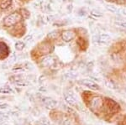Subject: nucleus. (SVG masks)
Here are the masks:
<instances>
[{
    "label": "nucleus",
    "instance_id": "nucleus-1",
    "mask_svg": "<svg viewBox=\"0 0 126 125\" xmlns=\"http://www.w3.org/2000/svg\"><path fill=\"white\" fill-rule=\"evenodd\" d=\"M22 16L19 13H17V12H15V13H12L11 14L8 15L7 17L4 19V21H3V24H4L5 26L7 27H10V26H13L16 25L17 23L21 20Z\"/></svg>",
    "mask_w": 126,
    "mask_h": 125
},
{
    "label": "nucleus",
    "instance_id": "nucleus-2",
    "mask_svg": "<svg viewBox=\"0 0 126 125\" xmlns=\"http://www.w3.org/2000/svg\"><path fill=\"white\" fill-rule=\"evenodd\" d=\"M110 36L107 34L95 35L93 36V43L95 45H105L110 41Z\"/></svg>",
    "mask_w": 126,
    "mask_h": 125
},
{
    "label": "nucleus",
    "instance_id": "nucleus-3",
    "mask_svg": "<svg viewBox=\"0 0 126 125\" xmlns=\"http://www.w3.org/2000/svg\"><path fill=\"white\" fill-rule=\"evenodd\" d=\"M75 35H76V34H75V32L73 31V30L67 29V30H64V31L62 32V38L65 42L68 43V42H70L71 40H72L74 39Z\"/></svg>",
    "mask_w": 126,
    "mask_h": 125
},
{
    "label": "nucleus",
    "instance_id": "nucleus-4",
    "mask_svg": "<svg viewBox=\"0 0 126 125\" xmlns=\"http://www.w3.org/2000/svg\"><path fill=\"white\" fill-rule=\"evenodd\" d=\"M91 106L93 108H100L103 106V100L100 97H95L91 101Z\"/></svg>",
    "mask_w": 126,
    "mask_h": 125
},
{
    "label": "nucleus",
    "instance_id": "nucleus-5",
    "mask_svg": "<svg viewBox=\"0 0 126 125\" xmlns=\"http://www.w3.org/2000/svg\"><path fill=\"white\" fill-rule=\"evenodd\" d=\"M81 82H82L84 86H86L88 88H91V89H93V90H97L99 88V86H97L94 82H93V81H91V80L84 79V80H82Z\"/></svg>",
    "mask_w": 126,
    "mask_h": 125
},
{
    "label": "nucleus",
    "instance_id": "nucleus-6",
    "mask_svg": "<svg viewBox=\"0 0 126 125\" xmlns=\"http://www.w3.org/2000/svg\"><path fill=\"white\" fill-rule=\"evenodd\" d=\"M9 54V49L5 44L0 43V59L5 58Z\"/></svg>",
    "mask_w": 126,
    "mask_h": 125
},
{
    "label": "nucleus",
    "instance_id": "nucleus-7",
    "mask_svg": "<svg viewBox=\"0 0 126 125\" xmlns=\"http://www.w3.org/2000/svg\"><path fill=\"white\" fill-rule=\"evenodd\" d=\"M65 98H66V102L70 104V105L75 106L77 104L76 98L74 97V96H73L72 94H66V95H65Z\"/></svg>",
    "mask_w": 126,
    "mask_h": 125
},
{
    "label": "nucleus",
    "instance_id": "nucleus-8",
    "mask_svg": "<svg viewBox=\"0 0 126 125\" xmlns=\"http://www.w3.org/2000/svg\"><path fill=\"white\" fill-rule=\"evenodd\" d=\"M12 0H3L2 3H0V8L1 9H7L11 6Z\"/></svg>",
    "mask_w": 126,
    "mask_h": 125
},
{
    "label": "nucleus",
    "instance_id": "nucleus-9",
    "mask_svg": "<svg viewBox=\"0 0 126 125\" xmlns=\"http://www.w3.org/2000/svg\"><path fill=\"white\" fill-rule=\"evenodd\" d=\"M19 12H20V14H21V16L24 18V19H29V18H30V14L26 9H21L19 10Z\"/></svg>",
    "mask_w": 126,
    "mask_h": 125
},
{
    "label": "nucleus",
    "instance_id": "nucleus-10",
    "mask_svg": "<svg viewBox=\"0 0 126 125\" xmlns=\"http://www.w3.org/2000/svg\"><path fill=\"white\" fill-rule=\"evenodd\" d=\"M77 44L79 47H81L82 49H85L86 48V44H85V40L82 37L78 38V40H77Z\"/></svg>",
    "mask_w": 126,
    "mask_h": 125
},
{
    "label": "nucleus",
    "instance_id": "nucleus-11",
    "mask_svg": "<svg viewBox=\"0 0 126 125\" xmlns=\"http://www.w3.org/2000/svg\"><path fill=\"white\" fill-rule=\"evenodd\" d=\"M90 14L93 16V17L95 18H100L103 16V14L101 13V12L97 11V10H95V9H92L90 11Z\"/></svg>",
    "mask_w": 126,
    "mask_h": 125
},
{
    "label": "nucleus",
    "instance_id": "nucleus-12",
    "mask_svg": "<svg viewBox=\"0 0 126 125\" xmlns=\"http://www.w3.org/2000/svg\"><path fill=\"white\" fill-rule=\"evenodd\" d=\"M105 9H106L108 11L111 12V13H117L118 9H116V7H114L113 5H110V4H107L105 6Z\"/></svg>",
    "mask_w": 126,
    "mask_h": 125
},
{
    "label": "nucleus",
    "instance_id": "nucleus-13",
    "mask_svg": "<svg viewBox=\"0 0 126 125\" xmlns=\"http://www.w3.org/2000/svg\"><path fill=\"white\" fill-rule=\"evenodd\" d=\"M24 48V43L22 41H18L15 43V49L17 50H22Z\"/></svg>",
    "mask_w": 126,
    "mask_h": 125
},
{
    "label": "nucleus",
    "instance_id": "nucleus-14",
    "mask_svg": "<svg viewBox=\"0 0 126 125\" xmlns=\"http://www.w3.org/2000/svg\"><path fill=\"white\" fill-rule=\"evenodd\" d=\"M114 25H116V26H119V27L125 28V29H126V22H124V21H115L114 22Z\"/></svg>",
    "mask_w": 126,
    "mask_h": 125
},
{
    "label": "nucleus",
    "instance_id": "nucleus-15",
    "mask_svg": "<svg viewBox=\"0 0 126 125\" xmlns=\"http://www.w3.org/2000/svg\"><path fill=\"white\" fill-rule=\"evenodd\" d=\"M57 33H56V31H54V32H51V33H50V35H49V38H50V39H55V38H56L57 37Z\"/></svg>",
    "mask_w": 126,
    "mask_h": 125
},
{
    "label": "nucleus",
    "instance_id": "nucleus-16",
    "mask_svg": "<svg viewBox=\"0 0 126 125\" xmlns=\"http://www.w3.org/2000/svg\"><path fill=\"white\" fill-rule=\"evenodd\" d=\"M118 11L120 13V14L121 15H123V16H125L126 17V8L125 9H119Z\"/></svg>",
    "mask_w": 126,
    "mask_h": 125
},
{
    "label": "nucleus",
    "instance_id": "nucleus-17",
    "mask_svg": "<svg viewBox=\"0 0 126 125\" xmlns=\"http://www.w3.org/2000/svg\"><path fill=\"white\" fill-rule=\"evenodd\" d=\"M116 3L119 5H125L126 4V0H116Z\"/></svg>",
    "mask_w": 126,
    "mask_h": 125
},
{
    "label": "nucleus",
    "instance_id": "nucleus-18",
    "mask_svg": "<svg viewBox=\"0 0 126 125\" xmlns=\"http://www.w3.org/2000/svg\"><path fill=\"white\" fill-rule=\"evenodd\" d=\"M107 86H109V88H114V86L113 85V83H112L110 81H108L107 82Z\"/></svg>",
    "mask_w": 126,
    "mask_h": 125
},
{
    "label": "nucleus",
    "instance_id": "nucleus-19",
    "mask_svg": "<svg viewBox=\"0 0 126 125\" xmlns=\"http://www.w3.org/2000/svg\"><path fill=\"white\" fill-rule=\"evenodd\" d=\"M32 39V35H28L27 37L24 38V40H26V41H30V40Z\"/></svg>",
    "mask_w": 126,
    "mask_h": 125
},
{
    "label": "nucleus",
    "instance_id": "nucleus-20",
    "mask_svg": "<svg viewBox=\"0 0 126 125\" xmlns=\"http://www.w3.org/2000/svg\"><path fill=\"white\" fill-rule=\"evenodd\" d=\"M64 125H71V121H70V120H66V121H65Z\"/></svg>",
    "mask_w": 126,
    "mask_h": 125
},
{
    "label": "nucleus",
    "instance_id": "nucleus-21",
    "mask_svg": "<svg viewBox=\"0 0 126 125\" xmlns=\"http://www.w3.org/2000/svg\"><path fill=\"white\" fill-rule=\"evenodd\" d=\"M104 1H106V2H109H109H112V1H113V0H104Z\"/></svg>",
    "mask_w": 126,
    "mask_h": 125
},
{
    "label": "nucleus",
    "instance_id": "nucleus-22",
    "mask_svg": "<svg viewBox=\"0 0 126 125\" xmlns=\"http://www.w3.org/2000/svg\"><path fill=\"white\" fill-rule=\"evenodd\" d=\"M125 92H126V88H125Z\"/></svg>",
    "mask_w": 126,
    "mask_h": 125
}]
</instances>
